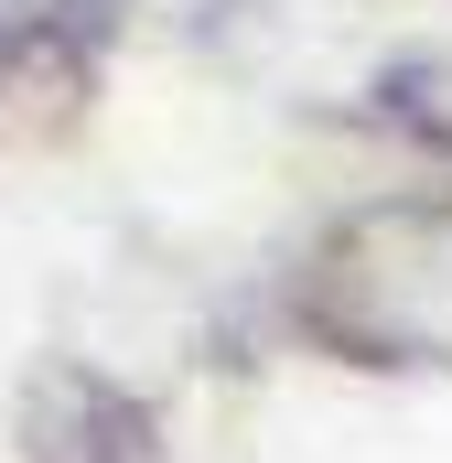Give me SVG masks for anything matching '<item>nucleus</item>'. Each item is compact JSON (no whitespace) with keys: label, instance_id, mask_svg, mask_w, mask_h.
Instances as JSON below:
<instances>
[{"label":"nucleus","instance_id":"f257e3e1","mask_svg":"<svg viewBox=\"0 0 452 463\" xmlns=\"http://www.w3.org/2000/svg\"><path fill=\"white\" fill-rule=\"evenodd\" d=\"M194 33L269 109L452 162V0H205Z\"/></svg>","mask_w":452,"mask_h":463},{"label":"nucleus","instance_id":"f03ea898","mask_svg":"<svg viewBox=\"0 0 452 463\" xmlns=\"http://www.w3.org/2000/svg\"><path fill=\"white\" fill-rule=\"evenodd\" d=\"M140 0H0V140H54L108 87Z\"/></svg>","mask_w":452,"mask_h":463},{"label":"nucleus","instance_id":"7ed1b4c3","mask_svg":"<svg viewBox=\"0 0 452 463\" xmlns=\"http://www.w3.org/2000/svg\"><path fill=\"white\" fill-rule=\"evenodd\" d=\"M22 463H162V420L151 399H129L108 366H33L22 388Z\"/></svg>","mask_w":452,"mask_h":463}]
</instances>
